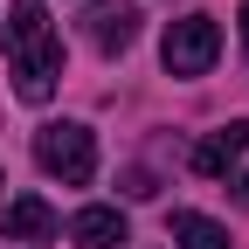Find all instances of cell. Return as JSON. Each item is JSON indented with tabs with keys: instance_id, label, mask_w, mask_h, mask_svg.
<instances>
[{
	"instance_id": "obj_1",
	"label": "cell",
	"mask_w": 249,
	"mask_h": 249,
	"mask_svg": "<svg viewBox=\"0 0 249 249\" xmlns=\"http://www.w3.org/2000/svg\"><path fill=\"white\" fill-rule=\"evenodd\" d=\"M7 76H14V97L21 104H49L55 97L62 35H55V21L42 14V0H14V21H7Z\"/></svg>"
},
{
	"instance_id": "obj_2",
	"label": "cell",
	"mask_w": 249,
	"mask_h": 249,
	"mask_svg": "<svg viewBox=\"0 0 249 249\" xmlns=\"http://www.w3.org/2000/svg\"><path fill=\"white\" fill-rule=\"evenodd\" d=\"M35 166L62 187H83L90 173H97V139H90V124H42L35 132Z\"/></svg>"
},
{
	"instance_id": "obj_3",
	"label": "cell",
	"mask_w": 249,
	"mask_h": 249,
	"mask_svg": "<svg viewBox=\"0 0 249 249\" xmlns=\"http://www.w3.org/2000/svg\"><path fill=\"white\" fill-rule=\"evenodd\" d=\"M166 76H208L214 55H222V28H214V14H180L166 28Z\"/></svg>"
},
{
	"instance_id": "obj_4",
	"label": "cell",
	"mask_w": 249,
	"mask_h": 249,
	"mask_svg": "<svg viewBox=\"0 0 249 249\" xmlns=\"http://www.w3.org/2000/svg\"><path fill=\"white\" fill-rule=\"evenodd\" d=\"M83 35L97 42L104 55H124L139 42V7H132V0H90V7H83Z\"/></svg>"
},
{
	"instance_id": "obj_5",
	"label": "cell",
	"mask_w": 249,
	"mask_h": 249,
	"mask_svg": "<svg viewBox=\"0 0 249 249\" xmlns=\"http://www.w3.org/2000/svg\"><path fill=\"white\" fill-rule=\"evenodd\" d=\"M242 152H249V118H229L222 132H208V139L194 145V173H201V180H222V173H235Z\"/></svg>"
},
{
	"instance_id": "obj_6",
	"label": "cell",
	"mask_w": 249,
	"mask_h": 249,
	"mask_svg": "<svg viewBox=\"0 0 249 249\" xmlns=\"http://www.w3.org/2000/svg\"><path fill=\"white\" fill-rule=\"evenodd\" d=\"M70 242L76 249H118L124 242V214L118 208H76L70 214Z\"/></svg>"
},
{
	"instance_id": "obj_7",
	"label": "cell",
	"mask_w": 249,
	"mask_h": 249,
	"mask_svg": "<svg viewBox=\"0 0 249 249\" xmlns=\"http://www.w3.org/2000/svg\"><path fill=\"white\" fill-rule=\"evenodd\" d=\"M62 222H55V208L42 201V194H21V201H7V242H42V235H55Z\"/></svg>"
},
{
	"instance_id": "obj_8",
	"label": "cell",
	"mask_w": 249,
	"mask_h": 249,
	"mask_svg": "<svg viewBox=\"0 0 249 249\" xmlns=\"http://www.w3.org/2000/svg\"><path fill=\"white\" fill-rule=\"evenodd\" d=\"M173 242L180 249H229V229L222 222H208V214H194V208H173Z\"/></svg>"
},
{
	"instance_id": "obj_9",
	"label": "cell",
	"mask_w": 249,
	"mask_h": 249,
	"mask_svg": "<svg viewBox=\"0 0 249 249\" xmlns=\"http://www.w3.org/2000/svg\"><path fill=\"white\" fill-rule=\"evenodd\" d=\"M124 194H132V201H145V194H160V187H152V173H124Z\"/></svg>"
},
{
	"instance_id": "obj_10",
	"label": "cell",
	"mask_w": 249,
	"mask_h": 249,
	"mask_svg": "<svg viewBox=\"0 0 249 249\" xmlns=\"http://www.w3.org/2000/svg\"><path fill=\"white\" fill-rule=\"evenodd\" d=\"M229 187H235V201H242V208H249V173H235V180H229Z\"/></svg>"
},
{
	"instance_id": "obj_11",
	"label": "cell",
	"mask_w": 249,
	"mask_h": 249,
	"mask_svg": "<svg viewBox=\"0 0 249 249\" xmlns=\"http://www.w3.org/2000/svg\"><path fill=\"white\" fill-rule=\"evenodd\" d=\"M242 55H249V0H242Z\"/></svg>"
}]
</instances>
